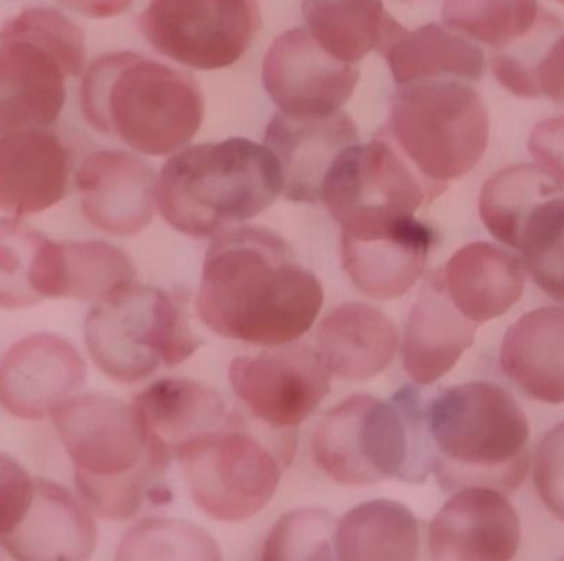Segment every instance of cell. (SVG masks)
<instances>
[{
	"instance_id": "cell-22",
	"label": "cell",
	"mask_w": 564,
	"mask_h": 561,
	"mask_svg": "<svg viewBox=\"0 0 564 561\" xmlns=\"http://www.w3.org/2000/svg\"><path fill=\"white\" fill-rule=\"evenodd\" d=\"M479 324L469 321L447 298L440 273L431 274L411 308L404 327L403 365L417 385L446 377L476 342Z\"/></svg>"
},
{
	"instance_id": "cell-26",
	"label": "cell",
	"mask_w": 564,
	"mask_h": 561,
	"mask_svg": "<svg viewBox=\"0 0 564 561\" xmlns=\"http://www.w3.org/2000/svg\"><path fill=\"white\" fill-rule=\"evenodd\" d=\"M397 327L365 302H347L325 315L315 334V352L332 377L360 381L387 370L397 355Z\"/></svg>"
},
{
	"instance_id": "cell-25",
	"label": "cell",
	"mask_w": 564,
	"mask_h": 561,
	"mask_svg": "<svg viewBox=\"0 0 564 561\" xmlns=\"http://www.w3.org/2000/svg\"><path fill=\"white\" fill-rule=\"evenodd\" d=\"M134 263L108 241L46 238L35 268L36 294L45 299L99 302L135 281Z\"/></svg>"
},
{
	"instance_id": "cell-38",
	"label": "cell",
	"mask_w": 564,
	"mask_h": 561,
	"mask_svg": "<svg viewBox=\"0 0 564 561\" xmlns=\"http://www.w3.org/2000/svg\"><path fill=\"white\" fill-rule=\"evenodd\" d=\"M533 483L546 510L564 524V421L552 428L536 446Z\"/></svg>"
},
{
	"instance_id": "cell-6",
	"label": "cell",
	"mask_w": 564,
	"mask_h": 561,
	"mask_svg": "<svg viewBox=\"0 0 564 561\" xmlns=\"http://www.w3.org/2000/svg\"><path fill=\"white\" fill-rule=\"evenodd\" d=\"M83 503L106 520L131 519L164 471L149 456L132 404L111 395H76L52 413Z\"/></svg>"
},
{
	"instance_id": "cell-28",
	"label": "cell",
	"mask_w": 564,
	"mask_h": 561,
	"mask_svg": "<svg viewBox=\"0 0 564 561\" xmlns=\"http://www.w3.org/2000/svg\"><path fill=\"white\" fill-rule=\"evenodd\" d=\"M383 56L398 86L446 79L473 85L484 78L487 66L476 43L437 23L404 29Z\"/></svg>"
},
{
	"instance_id": "cell-12",
	"label": "cell",
	"mask_w": 564,
	"mask_h": 561,
	"mask_svg": "<svg viewBox=\"0 0 564 561\" xmlns=\"http://www.w3.org/2000/svg\"><path fill=\"white\" fill-rule=\"evenodd\" d=\"M247 410L270 430L304 423L330 390V378L315 348L292 344L237 357L228 371Z\"/></svg>"
},
{
	"instance_id": "cell-39",
	"label": "cell",
	"mask_w": 564,
	"mask_h": 561,
	"mask_svg": "<svg viewBox=\"0 0 564 561\" xmlns=\"http://www.w3.org/2000/svg\"><path fill=\"white\" fill-rule=\"evenodd\" d=\"M29 471L10 454L0 453V539L9 536L29 509L33 496Z\"/></svg>"
},
{
	"instance_id": "cell-7",
	"label": "cell",
	"mask_w": 564,
	"mask_h": 561,
	"mask_svg": "<svg viewBox=\"0 0 564 561\" xmlns=\"http://www.w3.org/2000/svg\"><path fill=\"white\" fill-rule=\"evenodd\" d=\"M384 131L417 174L443 192L486 154L489 111L470 83H411L398 86Z\"/></svg>"
},
{
	"instance_id": "cell-15",
	"label": "cell",
	"mask_w": 564,
	"mask_h": 561,
	"mask_svg": "<svg viewBox=\"0 0 564 561\" xmlns=\"http://www.w3.org/2000/svg\"><path fill=\"white\" fill-rule=\"evenodd\" d=\"M79 207L102 234L134 237L151 225L158 201V174L128 151H98L83 161L75 175Z\"/></svg>"
},
{
	"instance_id": "cell-1",
	"label": "cell",
	"mask_w": 564,
	"mask_h": 561,
	"mask_svg": "<svg viewBox=\"0 0 564 561\" xmlns=\"http://www.w3.org/2000/svg\"><path fill=\"white\" fill-rule=\"evenodd\" d=\"M322 304L321 281L280 235L241 225L214 237L195 308L215 334L268 348L292 344Z\"/></svg>"
},
{
	"instance_id": "cell-29",
	"label": "cell",
	"mask_w": 564,
	"mask_h": 561,
	"mask_svg": "<svg viewBox=\"0 0 564 561\" xmlns=\"http://www.w3.org/2000/svg\"><path fill=\"white\" fill-rule=\"evenodd\" d=\"M302 15L305 29L328 55L354 65L368 53L383 55L404 32L383 0H304Z\"/></svg>"
},
{
	"instance_id": "cell-36",
	"label": "cell",
	"mask_w": 564,
	"mask_h": 561,
	"mask_svg": "<svg viewBox=\"0 0 564 561\" xmlns=\"http://www.w3.org/2000/svg\"><path fill=\"white\" fill-rule=\"evenodd\" d=\"M46 238L20 218L0 220V309L15 311L42 302L35 289V268Z\"/></svg>"
},
{
	"instance_id": "cell-27",
	"label": "cell",
	"mask_w": 564,
	"mask_h": 561,
	"mask_svg": "<svg viewBox=\"0 0 564 561\" xmlns=\"http://www.w3.org/2000/svg\"><path fill=\"white\" fill-rule=\"evenodd\" d=\"M500 367L532 400L564 403V305L533 309L513 322L500 347Z\"/></svg>"
},
{
	"instance_id": "cell-40",
	"label": "cell",
	"mask_w": 564,
	"mask_h": 561,
	"mask_svg": "<svg viewBox=\"0 0 564 561\" xmlns=\"http://www.w3.org/2000/svg\"><path fill=\"white\" fill-rule=\"evenodd\" d=\"M530 154L564 185V116L539 122L529 139Z\"/></svg>"
},
{
	"instance_id": "cell-35",
	"label": "cell",
	"mask_w": 564,
	"mask_h": 561,
	"mask_svg": "<svg viewBox=\"0 0 564 561\" xmlns=\"http://www.w3.org/2000/svg\"><path fill=\"white\" fill-rule=\"evenodd\" d=\"M6 39L32 43L55 58L68 78H76L85 69V32L59 10L46 7L22 10L0 26V40Z\"/></svg>"
},
{
	"instance_id": "cell-42",
	"label": "cell",
	"mask_w": 564,
	"mask_h": 561,
	"mask_svg": "<svg viewBox=\"0 0 564 561\" xmlns=\"http://www.w3.org/2000/svg\"><path fill=\"white\" fill-rule=\"evenodd\" d=\"M59 2L89 19H111L124 13L134 0H59Z\"/></svg>"
},
{
	"instance_id": "cell-24",
	"label": "cell",
	"mask_w": 564,
	"mask_h": 561,
	"mask_svg": "<svg viewBox=\"0 0 564 561\" xmlns=\"http://www.w3.org/2000/svg\"><path fill=\"white\" fill-rule=\"evenodd\" d=\"M437 273L451 302L479 325L502 317L525 292L522 258L487 241L460 248Z\"/></svg>"
},
{
	"instance_id": "cell-21",
	"label": "cell",
	"mask_w": 564,
	"mask_h": 561,
	"mask_svg": "<svg viewBox=\"0 0 564 561\" xmlns=\"http://www.w3.org/2000/svg\"><path fill=\"white\" fill-rule=\"evenodd\" d=\"M433 245V228L413 217L373 234L341 235V265L358 291L390 301L416 284Z\"/></svg>"
},
{
	"instance_id": "cell-11",
	"label": "cell",
	"mask_w": 564,
	"mask_h": 561,
	"mask_svg": "<svg viewBox=\"0 0 564 561\" xmlns=\"http://www.w3.org/2000/svg\"><path fill=\"white\" fill-rule=\"evenodd\" d=\"M139 30L152 48L187 68H228L261 30L258 0H151Z\"/></svg>"
},
{
	"instance_id": "cell-16",
	"label": "cell",
	"mask_w": 564,
	"mask_h": 561,
	"mask_svg": "<svg viewBox=\"0 0 564 561\" xmlns=\"http://www.w3.org/2000/svg\"><path fill=\"white\" fill-rule=\"evenodd\" d=\"M522 524L507 494L463 487L430 526V552L443 561H509L519 553Z\"/></svg>"
},
{
	"instance_id": "cell-30",
	"label": "cell",
	"mask_w": 564,
	"mask_h": 561,
	"mask_svg": "<svg viewBox=\"0 0 564 561\" xmlns=\"http://www.w3.org/2000/svg\"><path fill=\"white\" fill-rule=\"evenodd\" d=\"M420 543L416 517L393 500L361 504L335 526L334 553L338 560H416Z\"/></svg>"
},
{
	"instance_id": "cell-31",
	"label": "cell",
	"mask_w": 564,
	"mask_h": 561,
	"mask_svg": "<svg viewBox=\"0 0 564 561\" xmlns=\"http://www.w3.org/2000/svg\"><path fill=\"white\" fill-rule=\"evenodd\" d=\"M564 194V185L540 164L502 169L484 184L479 214L489 234L517 251L523 225L542 202Z\"/></svg>"
},
{
	"instance_id": "cell-23",
	"label": "cell",
	"mask_w": 564,
	"mask_h": 561,
	"mask_svg": "<svg viewBox=\"0 0 564 561\" xmlns=\"http://www.w3.org/2000/svg\"><path fill=\"white\" fill-rule=\"evenodd\" d=\"M65 69L23 40H0V134L52 128L66 101Z\"/></svg>"
},
{
	"instance_id": "cell-5",
	"label": "cell",
	"mask_w": 564,
	"mask_h": 561,
	"mask_svg": "<svg viewBox=\"0 0 564 561\" xmlns=\"http://www.w3.org/2000/svg\"><path fill=\"white\" fill-rule=\"evenodd\" d=\"M427 400L404 387L390 401L354 395L328 411L312 436L315 464L341 486L424 483L433 473Z\"/></svg>"
},
{
	"instance_id": "cell-8",
	"label": "cell",
	"mask_w": 564,
	"mask_h": 561,
	"mask_svg": "<svg viewBox=\"0 0 564 561\" xmlns=\"http://www.w3.org/2000/svg\"><path fill=\"white\" fill-rule=\"evenodd\" d=\"M85 344L106 377L131 385L161 365L184 364L204 341L177 294L134 281L95 302L86 315Z\"/></svg>"
},
{
	"instance_id": "cell-2",
	"label": "cell",
	"mask_w": 564,
	"mask_h": 561,
	"mask_svg": "<svg viewBox=\"0 0 564 561\" xmlns=\"http://www.w3.org/2000/svg\"><path fill=\"white\" fill-rule=\"evenodd\" d=\"M79 106L93 129L151 158L184 149L205 118L194 76L134 52L95 60L83 75Z\"/></svg>"
},
{
	"instance_id": "cell-14",
	"label": "cell",
	"mask_w": 564,
	"mask_h": 561,
	"mask_svg": "<svg viewBox=\"0 0 564 561\" xmlns=\"http://www.w3.org/2000/svg\"><path fill=\"white\" fill-rule=\"evenodd\" d=\"M88 365L78 348L50 332L26 335L0 358V407L20 420L52 417L82 393Z\"/></svg>"
},
{
	"instance_id": "cell-17",
	"label": "cell",
	"mask_w": 564,
	"mask_h": 561,
	"mask_svg": "<svg viewBox=\"0 0 564 561\" xmlns=\"http://www.w3.org/2000/svg\"><path fill=\"white\" fill-rule=\"evenodd\" d=\"M149 456L161 471L187 444L234 420L224 397L191 380H159L132 401Z\"/></svg>"
},
{
	"instance_id": "cell-32",
	"label": "cell",
	"mask_w": 564,
	"mask_h": 561,
	"mask_svg": "<svg viewBox=\"0 0 564 561\" xmlns=\"http://www.w3.org/2000/svg\"><path fill=\"white\" fill-rule=\"evenodd\" d=\"M550 12L539 0H444L447 29L482 43L496 53L522 45L545 22Z\"/></svg>"
},
{
	"instance_id": "cell-13",
	"label": "cell",
	"mask_w": 564,
	"mask_h": 561,
	"mask_svg": "<svg viewBox=\"0 0 564 561\" xmlns=\"http://www.w3.org/2000/svg\"><path fill=\"white\" fill-rule=\"evenodd\" d=\"M358 78L357 65L328 55L305 26L282 33L264 56V89L291 118H325L341 111Z\"/></svg>"
},
{
	"instance_id": "cell-20",
	"label": "cell",
	"mask_w": 564,
	"mask_h": 561,
	"mask_svg": "<svg viewBox=\"0 0 564 561\" xmlns=\"http://www.w3.org/2000/svg\"><path fill=\"white\" fill-rule=\"evenodd\" d=\"M357 126L344 111L325 118H291L278 111L263 144L280 162L282 195L299 204L321 202L322 185L335 159L358 144Z\"/></svg>"
},
{
	"instance_id": "cell-44",
	"label": "cell",
	"mask_w": 564,
	"mask_h": 561,
	"mask_svg": "<svg viewBox=\"0 0 564 561\" xmlns=\"http://www.w3.org/2000/svg\"><path fill=\"white\" fill-rule=\"evenodd\" d=\"M404 2H411V0H404Z\"/></svg>"
},
{
	"instance_id": "cell-4",
	"label": "cell",
	"mask_w": 564,
	"mask_h": 561,
	"mask_svg": "<svg viewBox=\"0 0 564 561\" xmlns=\"http://www.w3.org/2000/svg\"><path fill=\"white\" fill-rule=\"evenodd\" d=\"M433 473L444 489L492 487L516 493L529 473L530 423L499 385L469 381L427 398Z\"/></svg>"
},
{
	"instance_id": "cell-41",
	"label": "cell",
	"mask_w": 564,
	"mask_h": 561,
	"mask_svg": "<svg viewBox=\"0 0 564 561\" xmlns=\"http://www.w3.org/2000/svg\"><path fill=\"white\" fill-rule=\"evenodd\" d=\"M540 98L564 108V32L556 36L540 58L535 69Z\"/></svg>"
},
{
	"instance_id": "cell-34",
	"label": "cell",
	"mask_w": 564,
	"mask_h": 561,
	"mask_svg": "<svg viewBox=\"0 0 564 561\" xmlns=\"http://www.w3.org/2000/svg\"><path fill=\"white\" fill-rule=\"evenodd\" d=\"M118 560H220L217 542L184 520L145 519L121 540Z\"/></svg>"
},
{
	"instance_id": "cell-9",
	"label": "cell",
	"mask_w": 564,
	"mask_h": 561,
	"mask_svg": "<svg viewBox=\"0 0 564 561\" xmlns=\"http://www.w3.org/2000/svg\"><path fill=\"white\" fill-rule=\"evenodd\" d=\"M401 154L388 132L340 152L322 185L321 202L341 235H365L416 217L440 195Z\"/></svg>"
},
{
	"instance_id": "cell-37",
	"label": "cell",
	"mask_w": 564,
	"mask_h": 561,
	"mask_svg": "<svg viewBox=\"0 0 564 561\" xmlns=\"http://www.w3.org/2000/svg\"><path fill=\"white\" fill-rule=\"evenodd\" d=\"M334 517L325 510L302 509L285 514L264 542L263 560H332Z\"/></svg>"
},
{
	"instance_id": "cell-10",
	"label": "cell",
	"mask_w": 564,
	"mask_h": 561,
	"mask_svg": "<svg viewBox=\"0 0 564 561\" xmlns=\"http://www.w3.org/2000/svg\"><path fill=\"white\" fill-rule=\"evenodd\" d=\"M195 506L210 519L243 522L276 494L280 456L237 418L192 441L177 454Z\"/></svg>"
},
{
	"instance_id": "cell-33",
	"label": "cell",
	"mask_w": 564,
	"mask_h": 561,
	"mask_svg": "<svg viewBox=\"0 0 564 561\" xmlns=\"http://www.w3.org/2000/svg\"><path fill=\"white\" fill-rule=\"evenodd\" d=\"M517 251L533 282L564 302V194L542 202L527 218Z\"/></svg>"
},
{
	"instance_id": "cell-43",
	"label": "cell",
	"mask_w": 564,
	"mask_h": 561,
	"mask_svg": "<svg viewBox=\"0 0 564 561\" xmlns=\"http://www.w3.org/2000/svg\"><path fill=\"white\" fill-rule=\"evenodd\" d=\"M558 2H560V3H563V6H564V0H558Z\"/></svg>"
},
{
	"instance_id": "cell-18",
	"label": "cell",
	"mask_w": 564,
	"mask_h": 561,
	"mask_svg": "<svg viewBox=\"0 0 564 561\" xmlns=\"http://www.w3.org/2000/svg\"><path fill=\"white\" fill-rule=\"evenodd\" d=\"M0 546L22 561L88 560L98 546L95 514L66 487L35 477L25 516Z\"/></svg>"
},
{
	"instance_id": "cell-3",
	"label": "cell",
	"mask_w": 564,
	"mask_h": 561,
	"mask_svg": "<svg viewBox=\"0 0 564 561\" xmlns=\"http://www.w3.org/2000/svg\"><path fill=\"white\" fill-rule=\"evenodd\" d=\"M280 162L247 138L187 145L158 175L155 201L174 230L210 238L241 227L282 195Z\"/></svg>"
},
{
	"instance_id": "cell-19",
	"label": "cell",
	"mask_w": 564,
	"mask_h": 561,
	"mask_svg": "<svg viewBox=\"0 0 564 561\" xmlns=\"http://www.w3.org/2000/svg\"><path fill=\"white\" fill-rule=\"evenodd\" d=\"M72 159L50 128L0 134V212L13 218L42 214L68 194Z\"/></svg>"
}]
</instances>
